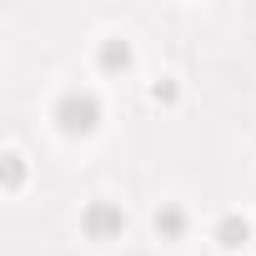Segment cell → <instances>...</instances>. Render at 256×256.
Instances as JSON below:
<instances>
[]
</instances>
